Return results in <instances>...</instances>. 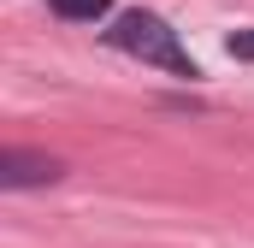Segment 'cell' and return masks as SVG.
Here are the masks:
<instances>
[{"label":"cell","instance_id":"cell-1","mask_svg":"<svg viewBox=\"0 0 254 248\" xmlns=\"http://www.w3.org/2000/svg\"><path fill=\"white\" fill-rule=\"evenodd\" d=\"M107 42L119 48V54H130V60L142 65H160V71H172V77H184V83H195L201 77V65L190 60V48L178 42V30L160 18V12H119L113 24H107Z\"/></svg>","mask_w":254,"mask_h":248},{"label":"cell","instance_id":"cell-2","mask_svg":"<svg viewBox=\"0 0 254 248\" xmlns=\"http://www.w3.org/2000/svg\"><path fill=\"white\" fill-rule=\"evenodd\" d=\"M65 166L54 154H30V148H6L0 154V184L6 189H36V184H60Z\"/></svg>","mask_w":254,"mask_h":248},{"label":"cell","instance_id":"cell-3","mask_svg":"<svg viewBox=\"0 0 254 248\" xmlns=\"http://www.w3.org/2000/svg\"><path fill=\"white\" fill-rule=\"evenodd\" d=\"M48 6H54V18H65V24H95V18L113 12V0H48Z\"/></svg>","mask_w":254,"mask_h":248},{"label":"cell","instance_id":"cell-4","mask_svg":"<svg viewBox=\"0 0 254 248\" xmlns=\"http://www.w3.org/2000/svg\"><path fill=\"white\" fill-rule=\"evenodd\" d=\"M225 48H231V60H249V65H254V30H237Z\"/></svg>","mask_w":254,"mask_h":248}]
</instances>
